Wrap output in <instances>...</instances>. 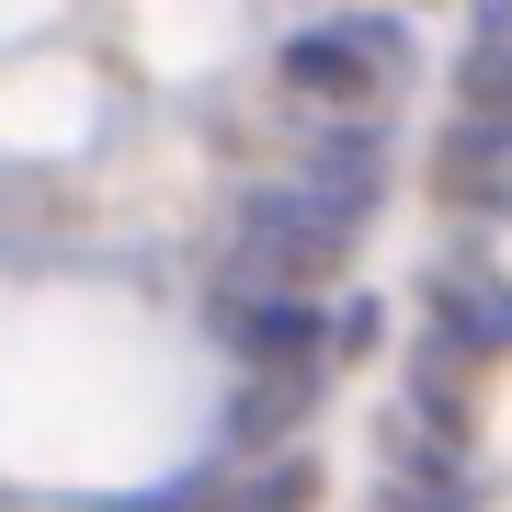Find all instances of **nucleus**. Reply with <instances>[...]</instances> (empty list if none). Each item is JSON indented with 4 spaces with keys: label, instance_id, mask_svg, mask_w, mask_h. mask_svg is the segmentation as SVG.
Returning <instances> with one entry per match:
<instances>
[{
    "label": "nucleus",
    "instance_id": "obj_1",
    "mask_svg": "<svg viewBox=\"0 0 512 512\" xmlns=\"http://www.w3.org/2000/svg\"><path fill=\"white\" fill-rule=\"evenodd\" d=\"M274 92L319 126H387V103L410 92V23L376 0H319L308 23H285Z\"/></svg>",
    "mask_w": 512,
    "mask_h": 512
}]
</instances>
